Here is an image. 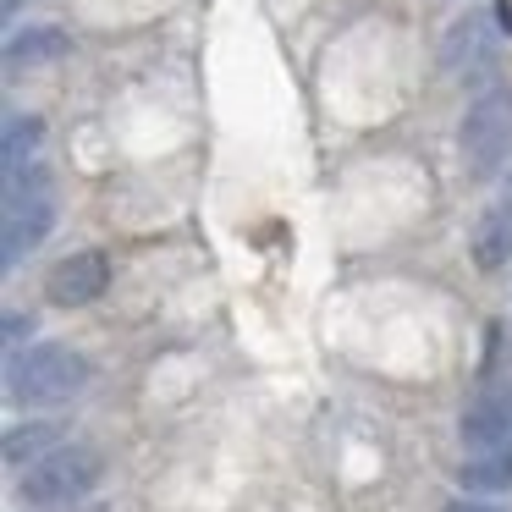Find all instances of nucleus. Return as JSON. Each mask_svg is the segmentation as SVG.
<instances>
[{
	"label": "nucleus",
	"mask_w": 512,
	"mask_h": 512,
	"mask_svg": "<svg viewBox=\"0 0 512 512\" xmlns=\"http://www.w3.org/2000/svg\"><path fill=\"white\" fill-rule=\"evenodd\" d=\"M89 386V358L67 342H34L6 358V397L28 408H56Z\"/></svg>",
	"instance_id": "obj_1"
},
{
	"label": "nucleus",
	"mask_w": 512,
	"mask_h": 512,
	"mask_svg": "<svg viewBox=\"0 0 512 512\" xmlns=\"http://www.w3.org/2000/svg\"><path fill=\"white\" fill-rule=\"evenodd\" d=\"M56 226V199H50V177L28 160V166H6V232H0V265H23Z\"/></svg>",
	"instance_id": "obj_2"
},
{
	"label": "nucleus",
	"mask_w": 512,
	"mask_h": 512,
	"mask_svg": "<svg viewBox=\"0 0 512 512\" xmlns=\"http://www.w3.org/2000/svg\"><path fill=\"white\" fill-rule=\"evenodd\" d=\"M100 485V452L94 446H78V441H61L56 452H45L39 463L23 468V479H17V496L28 501V507H72V501H83L89 490Z\"/></svg>",
	"instance_id": "obj_3"
},
{
	"label": "nucleus",
	"mask_w": 512,
	"mask_h": 512,
	"mask_svg": "<svg viewBox=\"0 0 512 512\" xmlns=\"http://www.w3.org/2000/svg\"><path fill=\"white\" fill-rule=\"evenodd\" d=\"M457 144H463V166L468 177H496L512 155V94L507 89H485L468 105L463 127H457Z\"/></svg>",
	"instance_id": "obj_4"
},
{
	"label": "nucleus",
	"mask_w": 512,
	"mask_h": 512,
	"mask_svg": "<svg viewBox=\"0 0 512 512\" xmlns=\"http://www.w3.org/2000/svg\"><path fill=\"white\" fill-rule=\"evenodd\" d=\"M468 452H496V446H512V391L485 380V386L468 397L463 424H457Z\"/></svg>",
	"instance_id": "obj_5"
},
{
	"label": "nucleus",
	"mask_w": 512,
	"mask_h": 512,
	"mask_svg": "<svg viewBox=\"0 0 512 512\" xmlns=\"http://www.w3.org/2000/svg\"><path fill=\"white\" fill-rule=\"evenodd\" d=\"M105 287H111V259H105L100 248H78V254H67L56 270H50V281H45L50 303H61V309H83V303L105 298Z\"/></svg>",
	"instance_id": "obj_6"
},
{
	"label": "nucleus",
	"mask_w": 512,
	"mask_h": 512,
	"mask_svg": "<svg viewBox=\"0 0 512 512\" xmlns=\"http://www.w3.org/2000/svg\"><path fill=\"white\" fill-rule=\"evenodd\" d=\"M474 265L479 270H501L512 259V193L507 199H496L485 215H479V226H474Z\"/></svg>",
	"instance_id": "obj_7"
},
{
	"label": "nucleus",
	"mask_w": 512,
	"mask_h": 512,
	"mask_svg": "<svg viewBox=\"0 0 512 512\" xmlns=\"http://www.w3.org/2000/svg\"><path fill=\"white\" fill-rule=\"evenodd\" d=\"M457 485H463L468 496H501V490H512V446L468 452L463 468H457Z\"/></svg>",
	"instance_id": "obj_8"
},
{
	"label": "nucleus",
	"mask_w": 512,
	"mask_h": 512,
	"mask_svg": "<svg viewBox=\"0 0 512 512\" xmlns=\"http://www.w3.org/2000/svg\"><path fill=\"white\" fill-rule=\"evenodd\" d=\"M67 50H72V39L61 28H23V34L6 39V72L45 67V61H61Z\"/></svg>",
	"instance_id": "obj_9"
},
{
	"label": "nucleus",
	"mask_w": 512,
	"mask_h": 512,
	"mask_svg": "<svg viewBox=\"0 0 512 512\" xmlns=\"http://www.w3.org/2000/svg\"><path fill=\"white\" fill-rule=\"evenodd\" d=\"M485 61H490L485 17H463V23H452V34H446V45H441V67L446 72H468V67H485Z\"/></svg>",
	"instance_id": "obj_10"
},
{
	"label": "nucleus",
	"mask_w": 512,
	"mask_h": 512,
	"mask_svg": "<svg viewBox=\"0 0 512 512\" xmlns=\"http://www.w3.org/2000/svg\"><path fill=\"white\" fill-rule=\"evenodd\" d=\"M56 446H61V424H56V419H34V424H12L0 452H6V463L23 474L28 463H39V457L56 452Z\"/></svg>",
	"instance_id": "obj_11"
},
{
	"label": "nucleus",
	"mask_w": 512,
	"mask_h": 512,
	"mask_svg": "<svg viewBox=\"0 0 512 512\" xmlns=\"http://www.w3.org/2000/svg\"><path fill=\"white\" fill-rule=\"evenodd\" d=\"M39 144H45V122H39V116H23V111L6 116V138H0L6 166H28V160L39 155Z\"/></svg>",
	"instance_id": "obj_12"
},
{
	"label": "nucleus",
	"mask_w": 512,
	"mask_h": 512,
	"mask_svg": "<svg viewBox=\"0 0 512 512\" xmlns=\"http://www.w3.org/2000/svg\"><path fill=\"white\" fill-rule=\"evenodd\" d=\"M34 331V314H6V342H23Z\"/></svg>",
	"instance_id": "obj_13"
},
{
	"label": "nucleus",
	"mask_w": 512,
	"mask_h": 512,
	"mask_svg": "<svg viewBox=\"0 0 512 512\" xmlns=\"http://www.w3.org/2000/svg\"><path fill=\"white\" fill-rule=\"evenodd\" d=\"M446 512H501L496 501H479V496H463V501H446Z\"/></svg>",
	"instance_id": "obj_14"
},
{
	"label": "nucleus",
	"mask_w": 512,
	"mask_h": 512,
	"mask_svg": "<svg viewBox=\"0 0 512 512\" xmlns=\"http://www.w3.org/2000/svg\"><path fill=\"white\" fill-rule=\"evenodd\" d=\"M17 6H23V0H6V12H17Z\"/></svg>",
	"instance_id": "obj_15"
}]
</instances>
